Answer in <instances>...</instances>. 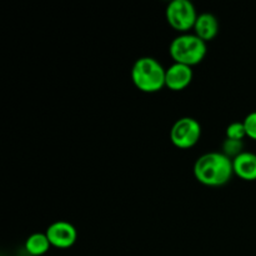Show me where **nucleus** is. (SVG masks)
<instances>
[{"instance_id":"obj_6","label":"nucleus","mask_w":256,"mask_h":256,"mask_svg":"<svg viewBox=\"0 0 256 256\" xmlns=\"http://www.w3.org/2000/svg\"><path fill=\"white\" fill-rule=\"evenodd\" d=\"M52 246L56 249H69L78 239V232L74 225L65 220H58L48 226L46 232Z\"/></svg>"},{"instance_id":"obj_9","label":"nucleus","mask_w":256,"mask_h":256,"mask_svg":"<svg viewBox=\"0 0 256 256\" xmlns=\"http://www.w3.org/2000/svg\"><path fill=\"white\" fill-rule=\"evenodd\" d=\"M219 20L212 12H202L198 15L194 25V34L205 42L215 39L219 34Z\"/></svg>"},{"instance_id":"obj_4","label":"nucleus","mask_w":256,"mask_h":256,"mask_svg":"<svg viewBox=\"0 0 256 256\" xmlns=\"http://www.w3.org/2000/svg\"><path fill=\"white\" fill-rule=\"evenodd\" d=\"M198 15L199 14L190 0H172L165 10L168 24L180 34L188 32L194 28Z\"/></svg>"},{"instance_id":"obj_1","label":"nucleus","mask_w":256,"mask_h":256,"mask_svg":"<svg viewBox=\"0 0 256 256\" xmlns=\"http://www.w3.org/2000/svg\"><path fill=\"white\" fill-rule=\"evenodd\" d=\"M234 175L232 160L222 152H209L200 155L194 164V176L205 186H222Z\"/></svg>"},{"instance_id":"obj_3","label":"nucleus","mask_w":256,"mask_h":256,"mask_svg":"<svg viewBox=\"0 0 256 256\" xmlns=\"http://www.w3.org/2000/svg\"><path fill=\"white\" fill-rule=\"evenodd\" d=\"M206 52V42L190 32H182L175 36L169 46L170 56L172 58L174 62L192 68L204 60Z\"/></svg>"},{"instance_id":"obj_12","label":"nucleus","mask_w":256,"mask_h":256,"mask_svg":"<svg viewBox=\"0 0 256 256\" xmlns=\"http://www.w3.org/2000/svg\"><path fill=\"white\" fill-rule=\"evenodd\" d=\"M225 135H226V139L240 140V142H242L244 138H246V130H245L244 122H230V124L228 125L226 130H225Z\"/></svg>"},{"instance_id":"obj_7","label":"nucleus","mask_w":256,"mask_h":256,"mask_svg":"<svg viewBox=\"0 0 256 256\" xmlns=\"http://www.w3.org/2000/svg\"><path fill=\"white\" fill-rule=\"evenodd\" d=\"M192 76L194 72L192 66L172 62L165 72V86L172 92H182L189 86Z\"/></svg>"},{"instance_id":"obj_8","label":"nucleus","mask_w":256,"mask_h":256,"mask_svg":"<svg viewBox=\"0 0 256 256\" xmlns=\"http://www.w3.org/2000/svg\"><path fill=\"white\" fill-rule=\"evenodd\" d=\"M232 169L234 175L245 182H255L256 180V154L250 152H242L232 159Z\"/></svg>"},{"instance_id":"obj_10","label":"nucleus","mask_w":256,"mask_h":256,"mask_svg":"<svg viewBox=\"0 0 256 256\" xmlns=\"http://www.w3.org/2000/svg\"><path fill=\"white\" fill-rule=\"evenodd\" d=\"M25 250L32 256H42L46 254L52 248L45 232H34L25 240Z\"/></svg>"},{"instance_id":"obj_5","label":"nucleus","mask_w":256,"mask_h":256,"mask_svg":"<svg viewBox=\"0 0 256 256\" xmlns=\"http://www.w3.org/2000/svg\"><path fill=\"white\" fill-rule=\"evenodd\" d=\"M202 138V125L196 119L184 116L178 119L170 129V140L179 149L195 146Z\"/></svg>"},{"instance_id":"obj_11","label":"nucleus","mask_w":256,"mask_h":256,"mask_svg":"<svg viewBox=\"0 0 256 256\" xmlns=\"http://www.w3.org/2000/svg\"><path fill=\"white\" fill-rule=\"evenodd\" d=\"M244 150V142L240 140H232V139H225L222 142V154L226 155L230 159H235L238 155L242 154Z\"/></svg>"},{"instance_id":"obj_2","label":"nucleus","mask_w":256,"mask_h":256,"mask_svg":"<svg viewBox=\"0 0 256 256\" xmlns=\"http://www.w3.org/2000/svg\"><path fill=\"white\" fill-rule=\"evenodd\" d=\"M165 72L166 69H164L155 58L142 56L135 60L130 75L136 89L146 94H152L165 86Z\"/></svg>"},{"instance_id":"obj_13","label":"nucleus","mask_w":256,"mask_h":256,"mask_svg":"<svg viewBox=\"0 0 256 256\" xmlns=\"http://www.w3.org/2000/svg\"><path fill=\"white\" fill-rule=\"evenodd\" d=\"M242 122H244L245 130H246V136L256 140V110L249 112Z\"/></svg>"}]
</instances>
